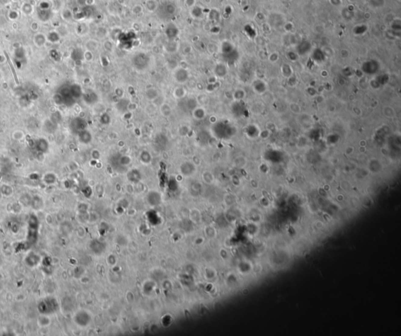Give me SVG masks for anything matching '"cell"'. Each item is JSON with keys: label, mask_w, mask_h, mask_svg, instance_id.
I'll use <instances>...</instances> for the list:
<instances>
[{"label": "cell", "mask_w": 401, "mask_h": 336, "mask_svg": "<svg viewBox=\"0 0 401 336\" xmlns=\"http://www.w3.org/2000/svg\"><path fill=\"white\" fill-rule=\"evenodd\" d=\"M159 109H160V112L161 115L165 118H168L172 115V109L171 106L167 103L163 102L161 105L159 106Z\"/></svg>", "instance_id": "cell-1"}, {"label": "cell", "mask_w": 401, "mask_h": 336, "mask_svg": "<svg viewBox=\"0 0 401 336\" xmlns=\"http://www.w3.org/2000/svg\"><path fill=\"white\" fill-rule=\"evenodd\" d=\"M192 111H193L192 113H193L194 118L195 119H197V120H202V119L204 118L205 115H206V113L204 111V110L202 108H200V107H196Z\"/></svg>", "instance_id": "cell-2"}, {"label": "cell", "mask_w": 401, "mask_h": 336, "mask_svg": "<svg viewBox=\"0 0 401 336\" xmlns=\"http://www.w3.org/2000/svg\"><path fill=\"white\" fill-rule=\"evenodd\" d=\"M145 96H146V98L148 100L153 101V100L158 98V93H157L156 89H148V90L146 91Z\"/></svg>", "instance_id": "cell-3"}, {"label": "cell", "mask_w": 401, "mask_h": 336, "mask_svg": "<svg viewBox=\"0 0 401 336\" xmlns=\"http://www.w3.org/2000/svg\"><path fill=\"white\" fill-rule=\"evenodd\" d=\"M186 96V90L182 88V87H178L174 90V96L176 99H183Z\"/></svg>", "instance_id": "cell-4"}, {"label": "cell", "mask_w": 401, "mask_h": 336, "mask_svg": "<svg viewBox=\"0 0 401 336\" xmlns=\"http://www.w3.org/2000/svg\"><path fill=\"white\" fill-rule=\"evenodd\" d=\"M140 159L142 160L143 162H145V163L150 162V161H151V154H150L147 151H143L142 152L140 153Z\"/></svg>", "instance_id": "cell-5"}, {"label": "cell", "mask_w": 401, "mask_h": 336, "mask_svg": "<svg viewBox=\"0 0 401 336\" xmlns=\"http://www.w3.org/2000/svg\"><path fill=\"white\" fill-rule=\"evenodd\" d=\"M32 10H33V8L31 5H30V4L28 3L24 4V6H23L22 7V11L25 13V14H28H28H30V13L32 12Z\"/></svg>", "instance_id": "cell-6"}, {"label": "cell", "mask_w": 401, "mask_h": 336, "mask_svg": "<svg viewBox=\"0 0 401 336\" xmlns=\"http://www.w3.org/2000/svg\"><path fill=\"white\" fill-rule=\"evenodd\" d=\"M6 57H7L8 63H9V64H10V68H11V71H12V72H13V77H14V79H15V81H16V82H17V84H19V81H18V79H17V75H16V72H15V71H14V68H13V64H12L11 61H10V59H9V57H8L7 54H6Z\"/></svg>", "instance_id": "cell-7"}]
</instances>
